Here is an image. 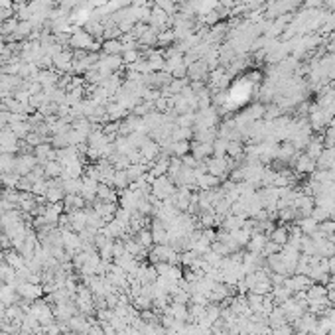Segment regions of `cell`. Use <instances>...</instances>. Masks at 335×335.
Instances as JSON below:
<instances>
[{"label": "cell", "instance_id": "13", "mask_svg": "<svg viewBox=\"0 0 335 335\" xmlns=\"http://www.w3.org/2000/svg\"><path fill=\"white\" fill-rule=\"evenodd\" d=\"M298 229L302 231V235L312 237V235L320 229V223H318V221H314L312 217H304V219H300V221H298Z\"/></svg>", "mask_w": 335, "mask_h": 335}, {"label": "cell", "instance_id": "21", "mask_svg": "<svg viewBox=\"0 0 335 335\" xmlns=\"http://www.w3.org/2000/svg\"><path fill=\"white\" fill-rule=\"evenodd\" d=\"M171 42H175V34H173V30H162V32H158V44H162V46H169Z\"/></svg>", "mask_w": 335, "mask_h": 335}, {"label": "cell", "instance_id": "25", "mask_svg": "<svg viewBox=\"0 0 335 335\" xmlns=\"http://www.w3.org/2000/svg\"><path fill=\"white\" fill-rule=\"evenodd\" d=\"M0 10H14V0H0Z\"/></svg>", "mask_w": 335, "mask_h": 335}, {"label": "cell", "instance_id": "23", "mask_svg": "<svg viewBox=\"0 0 335 335\" xmlns=\"http://www.w3.org/2000/svg\"><path fill=\"white\" fill-rule=\"evenodd\" d=\"M316 166V160H312L310 156H304L300 162H298V169H302V171H312Z\"/></svg>", "mask_w": 335, "mask_h": 335}, {"label": "cell", "instance_id": "5", "mask_svg": "<svg viewBox=\"0 0 335 335\" xmlns=\"http://www.w3.org/2000/svg\"><path fill=\"white\" fill-rule=\"evenodd\" d=\"M97 189H99V181L93 179V177H89V175H85V177H83V183H81L79 195H81L85 201L93 203V201L97 199Z\"/></svg>", "mask_w": 335, "mask_h": 335}, {"label": "cell", "instance_id": "27", "mask_svg": "<svg viewBox=\"0 0 335 335\" xmlns=\"http://www.w3.org/2000/svg\"><path fill=\"white\" fill-rule=\"evenodd\" d=\"M20 4H26V0H14V6H20Z\"/></svg>", "mask_w": 335, "mask_h": 335}, {"label": "cell", "instance_id": "1", "mask_svg": "<svg viewBox=\"0 0 335 335\" xmlns=\"http://www.w3.org/2000/svg\"><path fill=\"white\" fill-rule=\"evenodd\" d=\"M16 292L24 302H30V304L40 300L42 294H46L42 284H32V282H16Z\"/></svg>", "mask_w": 335, "mask_h": 335}, {"label": "cell", "instance_id": "20", "mask_svg": "<svg viewBox=\"0 0 335 335\" xmlns=\"http://www.w3.org/2000/svg\"><path fill=\"white\" fill-rule=\"evenodd\" d=\"M169 150H171L173 154H177V156H185L191 148H189L187 140H173V142L169 144Z\"/></svg>", "mask_w": 335, "mask_h": 335}, {"label": "cell", "instance_id": "24", "mask_svg": "<svg viewBox=\"0 0 335 335\" xmlns=\"http://www.w3.org/2000/svg\"><path fill=\"white\" fill-rule=\"evenodd\" d=\"M320 231H322V233H324L326 237L334 235V233H335V221H332V219H328V221L320 223Z\"/></svg>", "mask_w": 335, "mask_h": 335}, {"label": "cell", "instance_id": "12", "mask_svg": "<svg viewBox=\"0 0 335 335\" xmlns=\"http://www.w3.org/2000/svg\"><path fill=\"white\" fill-rule=\"evenodd\" d=\"M101 50L105 56H122V42L120 40H105Z\"/></svg>", "mask_w": 335, "mask_h": 335}, {"label": "cell", "instance_id": "7", "mask_svg": "<svg viewBox=\"0 0 335 335\" xmlns=\"http://www.w3.org/2000/svg\"><path fill=\"white\" fill-rule=\"evenodd\" d=\"M4 256H6V262H8L12 268H16V270H20V268L26 266V258H24L18 251H14V249H6V251H4Z\"/></svg>", "mask_w": 335, "mask_h": 335}, {"label": "cell", "instance_id": "22", "mask_svg": "<svg viewBox=\"0 0 335 335\" xmlns=\"http://www.w3.org/2000/svg\"><path fill=\"white\" fill-rule=\"evenodd\" d=\"M138 59H140V54H138L136 50H126V52H122V61H124V63H128V65L136 63Z\"/></svg>", "mask_w": 335, "mask_h": 335}, {"label": "cell", "instance_id": "17", "mask_svg": "<svg viewBox=\"0 0 335 335\" xmlns=\"http://www.w3.org/2000/svg\"><path fill=\"white\" fill-rule=\"evenodd\" d=\"M288 239H290V231L284 229V227L272 229V233H270V241L276 243V245H280V247H284V245L288 243Z\"/></svg>", "mask_w": 335, "mask_h": 335}, {"label": "cell", "instance_id": "18", "mask_svg": "<svg viewBox=\"0 0 335 335\" xmlns=\"http://www.w3.org/2000/svg\"><path fill=\"white\" fill-rule=\"evenodd\" d=\"M207 166H209L207 168V171H209V173H213V175H221V173L227 171V160L221 158V156H217V158H215V160H211Z\"/></svg>", "mask_w": 335, "mask_h": 335}, {"label": "cell", "instance_id": "6", "mask_svg": "<svg viewBox=\"0 0 335 335\" xmlns=\"http://www.w3.org/2000/svg\"><path fill=\"white\" fill-rule=\"evenodd\" d=\"M164 314H169L173 320H177V322H187L189 320V310H187V306L185 304H177V302H173L169 308L164 310Z\"/></svg>", "mask_w": 335, "mask_h": 335}, {"label": "cell", "instance_id": "19", "mask_svg": "<svg viewBox=\"0 0 335 335\" xmlns=\"http://www.w3.org/2000/svg\"><path fill=\"white\" fill-rule=\"evenodd\" d=\"M138 42L144 44V46H154V44L158 42V32H156L154 28H146V32L138 38Z\"/></svg>", "mask_w": 335, "mask_h": 335}, {"label": "cell", "instance_id": "9", "mask_svg": "<svg viewBox=\"0 0 335 335\" xmlns=\"http://www.w3.org/2000/svg\"><path fill=\"white\" fill-rule=\"evenodd\" d=\"M140 154H142V160H156L158 158V150H160V146L156 144V142H144L140 148Z\"/></svg>", "mask_w": 335, "mask_h": 335}, {"label": "cell", "instance_id": "10", "mask_svg": "<svg viewBox=\"0 0 335 335\" xmlns=\"http://www.w3.org/2000/svg\"><path fill=\"white\" fill-rule=\"evenodd\" d=\"M134 239L138 241V245H140L144 251H150V249H152L154 239H152V231H150V229H140L138 233H134Z\"/></svg>", "mask_w": 335, "mask_h": 335}, {"label": "cell", "instance_id": "16", "mask_svg": "<svg viewBox=\"0 0 335 335\" xmlns=\"http://www.w3.org/2000/svg\"><path fill=\"white\" fill-rule=\"evenodd\" d=\"M44 166V173H46V177H50V179H56L61 175V171H63V166L57 162V160H50V162H46V164H42Z\"/></svg>", "mask_w": 335, "mask_h": 335}, {"label": "cell", "instance_id": "3", "mask_svg": "<svg viewBox=\"0 0 335 335\" xmlns=\"http://www.w3.org/2000/svg\"><path fill=\"white\" fill-rule=\"evenodd\" d=\"M77 314V306L73 300H61L54 306V316L56 322H69Z\"/></svg>", "mask_w": 335, "mask_h": 335}, {"label": "cell", "instance_id": "4", "mask_svg": "<svg viewBox=\"0 0 335 335\" xmlns=\"http://www.w3.org/2000/svg\"><path fill=\"white\" fill-rule=\"evenodd\" d=\"M38 166V160H36V156L34 154H18L16 156V166H14V171L18 173V175H28L34 168Z\"/></svg>", "mask_w": 335, "mask_h": 335}, {"label": "cell", "instance_id": "14", "mask_svg": "<svg viewBox=\"0 0 335 335\" xmlns=\"http://www.w3.org/2000/svg\"><path fill=\"white\" fill-rule=\"evenodd\" d=\"M111 185H114V187L120 189V191L130 185V179H128V175H126V169H116V171H114Z\"/></svg>", "mask_w": 335, "mask_h": 335}, {"label": "cell", "instance_id": "8", "mask_svg": "<svg viewBox=\"0 0 335 335\" xmlns=\"http://www.w3.org/2000/svg\"><path fill=\"white\" fill-rule=\"evenodd\" d=\"M266 237L262 235V233H252L251 235V241H249V251L251 252H258V254H262V251H264V247H266Z\"/></svg>", "mask_w": 335, "mask_h": 335}, {"label": "cell", "instance_id": "28", "mask_svg": "<svg viewBox=\"0 0 335 335\" xmlns=\"http://www.w3.org/2000/svg\"><path fill=\"white\" fill-rule=\"evenodd\" d=\"M0 197H2V191H0Z\"/></svg>", "mask_w": 335, "mask_h": 335}, {"label": "cell", "instance_id": "2", "mask_svg": "<svg viewBox=\"0 0 335 335\" xmlns=\"http://www.w3.org/2000/svg\"><path fill=\"white\" fill-rule=\"evenodd\" d=\"M173 193H175V189H173L171 179H168V175L154 177V181H152V197L168 201V199H171Z\"/></svg>", "mask_w": 335, "mask_h": 335}, {"label": "cell", "instance_id": "15", "mask_svg": "<svg viewBox=\"0 0 335 335\" xmlns=\"http://www.w3.org/2000/svg\"><path fill=\"white\" fill-rule=\"evenodd\" d=\"M10 126V130L18 136V138H26L28 134H30V130H32V124H28L26 120H18V122H10L8 124Z\"/></svg>", "mask_w": 335, "mask_h": 335}, {"label": "cell", "instance_id": "26", "mask_svg": "<svg viewBox=\"0 0 335 335\" xmlns=\"http://www.w3.org/2000/svg\"><path fill=\"white\" fill-rule=\"evenodd\" d=\"M330 272H332V274L335 276V258L332 260V262H330Z\"/></svg>", "mask_w": 335, "mask_h": 335}, {"label": "cell", "instance_id": "11", "mask_svg": "<svg viewBox=\"0 0 335 335\" xmlns=\"http://www.w3.org/2000/svg\"><path fill=\"white\" fill-rule=\"evenodd\" d=\"M97 199H101V201H109V203H116V191L112 189L109 183H99V189H97Z\"/></svg>", "mask_w": 335, "mask_h": 335}]
</instances>
